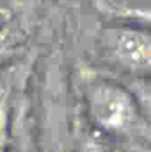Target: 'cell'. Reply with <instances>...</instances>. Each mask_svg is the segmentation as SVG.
Here are the masks:
<instances>
[{
    "label": "cell",
    "mask_w": 151,
    "mask_h": 152,
    "mask_svg": "<svg viewBox=\"0 0 151 152\" xmlns=\"http://www.w3.org/2000/svg\"><path fill=\"white\" fill-rule=\"evenodd\" d=\"M48 152H64V151H62V150H55V151H48Z\"/></svg>",
    "instance_id": "obj_6"
},
{
    "label": "cell",
    "mask_w": 151,
    "mask_h": 152,
    "mask_svg": "<svg viewBox=\"0 0 151 152\" xmlns=\"http://www.w3.org/2000/svg\"><path fill=\"white\" fill-rule=\"evenodd\" d=\"M82 152H108L95 137H88L84 143H83Z\"/></svg>",
    "instance_id": "obj_5"
},
{
    "label": "cell",
    "mask_w": 151,
    "mask_h": 152,
    "mask_svg": "<svg viewBox=\"0 0 151 152\" xmlns=\"http://www.w3.org/2000/svg\"><path fill=\"white\" fill-rule=\"evenodd\" d=\"M92 52L87 61L104 71L151 81V26L107 19L94 31Z\"/></svg>",
    "instance_id": "obj_2"
},
{
    "label": "cell",
    "mask_w": 151,
    "mask_h": 152,
    "mask_svg": "<svg viewBox=\"0 0 151 152\" xmlns=\"http://www.w3.org/2000/svg\"><path fill=\"white\" fill-rule=\"evenodd\" d=\"M75 84L95 131L120 136L133 132L142 121L138 97L117 75L82 60L75 67Z\"/></svg>",
    "instance_id": "obj_1"
},
{
    "label": "cell",
    "mask_w": 151,
    "mask_h": 152,
    "mask_svg": "<svg viewBox=\"0 0 151 152\" xmlns=\"http://www.w3.org/2000/svg\"><path fill=\"white\" fill-rule=\"evenodd\" d=\"M86 3L103 18L151 26V0H86Z\"/></svg>",
    "instance_id": "obj_4"
},
{
    "label": "cell",
    "mask_w": 151,
    "mask_h": 152,
    "mask_svg": "<svg viewBox=\"0 0 151 152\" xmlns=\"http://www.w3.org/2000/svg\"><path fill=\"white\" fill-rule=\"evenodd\" d=\"M52 10L51 0H0V69L39 52Z\"/></svg>",
    "instance_id": "obj_3"
}]
</instances>
